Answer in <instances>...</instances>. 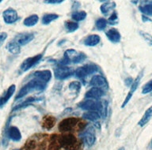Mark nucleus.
I'll list each match as a JSON object with an SVG mask.
<instances>
[{"label": "nucleus", "mask_w": 152, "mask_h": 150, "mask_svg": "<svg viewBox=\"0 0 152 150\" xmlns=\"http://www.w3.org/2000/svg\"><path fill=\"white\" fill-rule=\"evenodd\" d=\"M140 10L143 14L152 16V3L140 7Z\"/></svg>", "instance_id": "29"}, {"label": "nucleus", "mask_w": 152, "mask_h": 150, "mask_svg": "<svg viewBox=\"0 0 152 150\" xmlns=\"http://www.w3.org/2000/svg\"><path fill=\"white\" fill-rule=\"evenodd\" d=\"M55 123H56V120H55L54 118H52V117L46 118V119L44 120V126H45L47 130L52 129V127L54 126Z\"/></svg>", "instance_id": "30"}, {"label": "nucleus", "mask_w": 152, "mask_h": 150, "mask_svg": "<svg viewBox=\"0 0 152 150\" xmlns=\"http://www.w3.org/2000/svg\"><path fill=\"white\" fill-rule=\"evenodd\" d=\"M65 0H45V3H48V4H59V3H63Z\"/></svg>", "instance_id": "37"}, {"label": "nucleus", "mask_w": 152, "mask_h": 150, "mask_svg": "<svg viewBox=\"0 0 152 150\" xmlns=\"http://www.w3.org/2000/svg\"><path fill=\"white\" fill-rule=\"evenodd\" d=\"M97 70H97L96 65L87 64L83 66V67H78V69H76L75 71L74 72V74L78 78L84 79L90 74H94L95 72H97Z\"/></svg>", "instance_id": "6"}, {"label": "nucleus", "mask_w": 152, "mask_h": 150, "mask_svg": "<svg viewBox=\"0 0 152 150\" xmlns=\"http://www.w3.org/2000/svg\"><path fill=\"white\" fill-rule=\"evenodd\" d=\"M105 35L107 38L109 39V41H111L112 43H117L121 41V35L116 29H110L108 30V32H106Z\"/></svg>", "instance_id": "18"}, {"label": "nucleus", "mask_w": 152, "mask_h": 150, "mask_svg": "<svg viewBox=\"0 0 152 150\" xmlns=\"http://www.w3.org/2000/svg\"><path fill=\"white\" fill-rule=\"evenodd\" d=\"M15 90H16V86L15 85H11L10 86L7 92L3 94L2 97L0 98V107H2L8 102V100L11 98L12 96L14 95Z\"/></svg>", "instance_id": "17"}, {"label": "nucleus", "mask_w": 152, "mask_h": 150, "mask_svg": "<svg viewBox=\"0 0 152 150\" xmlns=\"http://www.w3.org/2000/svg\"><path fill=\"white\" fill-rule=\"evenodd\" d=\"M86 59V55L83 52H78L75 49H67L64 52L63 59L59 62L60 65H64L73 62V63H78L82 62Z\"/></svg>", "instance_id": "3"}, {"label": "nucleus", "mask_w": 152, "mask_h": 150, "mask_svg": "<svg viewBox=\"0 0 152 150\" xmlns=\"http://www.w3.org/2000/svg\"><path fill=\"white\" fill-rule=\"evenodd\" d=\"M2 17L5 23L7 24H13L18 20V13L13 8H8L2 13Z\"/></svg>", "instance_id": "11"}, {"label": "nucleus", "mask_w": 152, "mask_h": 150, "mask_svg": "<svg viewBox=\"0 0 152 150\" xmlns=\"http://www.w3.org/2000/svg\"><path fill=\"white\" fill-rule=\"evenodd\" d=\"M141 78H142V73H141L140 74H139V76H138L135 80H133L132 84L131 85L130 90H129L128 95H127V96H126L124 100L123 104H122V105H121V107H122V108H124V107H125L126 105L128 104V102H129V100L132 99L133 94H134L135 90L137 89L138 86H139V84H140V80H141Z\"/></svg>", "instance_id": "12"}, {"label": "nucleus", "mask_w": 152, "mask_h": 150, "mask_svg": "<svg viewBox=\"0 0 152 150\" xmlns=\"http://www.w3.org/2000/svg\"><path fill=\"white\" fill-rule=\"evenodd\" d=\"M42 57L43 54H38V55L33 56V57L27 58L21 63L20 69H21V71L23 72L28 71V70H30L31 68H33V67H35L36 65L38 64L42 59Z\"/></svg>", "instance_id": "8"}, {"label": "nucleus", "mask_w": 152, "mask_h": 150, "mask_svg": "<svg viewBox=\"0 0 152 150\" xmlns=\"http://www.w3.org/2000/svg\"><path fill=\"white\" fill-rule=\"evenodd\" d=\"M6 48L11 54H18L20 52L21 46L19 45L16 41H14L13 40V41H10L9 43H7V46H6Z\"/></svg>", "instance_id": "20"}, {"label": "nucleus", "mask_w": 152, "mask_h": 150, "mask_svg": "<svg viewBox=\"0 0 152 150\" xmlns=\"http://www.w3.org/2000/svg\"><path fill=\"white\" fill-rule=\"evenodd\" d=\"M107 22L109 24L113 25H116L117 22H118V16H117V14L116 12H113L111 14V16L109 17V19L107 21Z\"/></svg>", "instance_id": "33"}, {"label": "nucleus", "mask_w": 152, "mask_h": 150, "mask_svg": "<svg viewBox=\"0 0 152 150\" xmlns=\"http://www.w3.org/2000/svg\"><path fill=\"white\" fill-rule=\"evenodd\" d=\"M69 88L71 90H73L75 92H78L81 88V84L78 81H73L69 85Z\"/></svg>", "instance_id": "35"}, {"label": "nucleus", "mask_w": 152, "mask_h": 150, "mask_svg": "<svg viewBox=\"0 0 152 150\" xmlns=\"http://www.w3.org/2000/svg\"><path fill=\"white\" fill-rule=\"evenodd\" d=\"M140 35L142 36V37L144 39L146 42H147L148 44L152 46V36L151 35H150L149 33H145V32L141 31L140 33Z\"/></svg>", "instance_id": "34"}, {"label": "nucleus", "mask_w": 152, "mask_h": 150, "mask_svg": "<svg viewBox=\"0 0 152 150\" xmlns=\"http://www.w3.org/2000/svg\"><path fill=\"white\" fill-rule=\"evenodd\" d=\"M90 85L92 87H96L106 91L109 89V84L108 81L102 75H94L92 78L90 79Z\"/></svg>", "instance_id": "10"}, {"label": "nucleus", "mask_w": 152, "mask_h": 150, "mask_svg": "<svg viewBox=\"0 0 152 150\" xmlns=\"http://www.w3.org/2000/svg\"><path fill=\"white\" fill-rule=\"evenodd\" d=\"M14 150H18V149H14Z\"/></svg>", "instance_id": "41"}, {"label": "nucleus", "mask_w": 152, "mask_h": 150, "mask_svg": "<svg viewBox=\"0 0 152 150\" xmlns=\"http://www.w3.org/2000/svg\"><path fill=\"white\" fill-rule=\"evenodd\" d=\"M86 17V13L85 11H75L72 13L71 18L75 22H81L83 21Z\"/></svg>", "instance_id": "27"}, {"label": "nucleus", "mask_w": 152, "mask_h": 150, "mask_svg": "<svg viewBox=\"0 0 152 150\" xmlns=\"http://www.w3.org/2000/svg\"><path fill=\"white\" fill-rule=\"evenodd\" d=\"M100 2H105V1H107V0H99Z\"/></svg>", "instance_id": "39"}, {"label": "nucleus", "mask_w": 152, "mask_h": 150, "mask_svg": "<svg viewBox=\"0 0 152 150\" xmlns=\"http://www.w3.org/2000/svg\"><path fill=\"white\" fill-rule=\"evenodd\" d=\"M7 138L11 139L14 141H19L21 139V133L17 126H10L9 128L7 129Z\"/></svg>", "instance_id": "15"}, {"label": "nucleus", "mask_w": 152, "mask_h": 150, "mask_svg": "<svg viewBox=\"0 0 152 150\" xmlns=\"http://www.w3.org/2000/svg\"><path fill=\"white\" fill-rule=\"evenodd\" d=\"M101 114L99 112H94V111H87L83 114V118L84 119H87L90 121H97L101 118Z\"/></svg>", "instance_id": "21"}, {"label": "nucleus", "mask_w": 152, "mask_h": 150, "mask_svg": "<svg viewBox=\"0 0 152 150\" xmlns=\"http://www.w3.org/2000/svg\"><path fill=\"white\" fill-rule=\"evenodd\" d=\"M100 41H101V37L98 35L93 34V35L86 36L83 40V44L86 46H89V47H94L100 43Z\"/></svg>", "instance_id": "19"}, {"label": "nucleus", "mask_w": 152, "mask_h": 150, "mask_svg": "<svg viewBox=\"0 0 152 150\" xmlns=\"http://www.w3.org/2000/svg\"><path fill=\"white\" fill-rule=\"evenodd\" d=\"M2 0H0V3H1V2H2Z\"/></svg>", "instance_id": "40"}, {"label": "nucleus", "mask_w": 152, "mask_h": 150, "mask_svg": "<svg viewBox=\"0 0 152 150\" xmlns=\"http://www.w3.org/2000/svg\"><path fill=\"white\" fill-rule=\"evenodd\" d=\"M7 37V33L5 32H1L0 33V46L2 45V43L6 41Z\"/></svg>", "instance_id": "36"}, {"label": "nucleus", "mask_w": 152, "mask_h": 150, "mask_svg": "<svg viewBox=\"0 0 152 150\" xmlns=\"http://www.w3.org/2000/svg\"><path fill=\"white\" fill-rule=\"evenodd\" d=\"M118 150H125V149H124V147H121V148H120Z\"/></svg>", "instance_id": "38"}, {"label": "nucleus", "mask_w": 152, "mask_h": 150, "mask_svg": "<svg viewBox=\"0 0 152 150\" xmlns=\"http://www.w3.org/2000/svg\"><path fill=\"white\" fill-rule=\"evenodd\" d=\"M151 92H152V79L142 86V94H147Z\"/></svg>", "instance_id": "32"}, {"label": "nucleus", "mask_w": 152, "mask_h": 150, "mask_svg": "<svg viewBox=\"0 0 152 150\" xmlns=\"http://www.w3.org/2000/svg\"><path fill=\"white\" fill-rule=\"evenodd\" d=\"M135 1H137V0H135Z\"/></svg>", "instance_id": "42"}, {"label": "nucleus", "mask_w": 152, "mask_h": 150, "mask_svg": "<svg viewBox=\"0 0 152 150\" xmlns=\"http://www.w3.org/2000/svg\"><path fill=\"white\" fill-rule=\"evenodd\" d=\"M152 118V106L150 107L145 112L144 114L142 115V117L141 118L138 124L140 125V126H144L148 122L151 120V119Z\"/></svg>", "instance_id": "22"}, {"label": "nucleus", "mask_w": 152, "mask_h": 150, "mask_svg": "<svg viewBox=\"0 0 152 150\" xmlns=\"http://www.w3.org/2000/svg\"><path fill=\"white\" fill-rule=\"evenodd\" d=\"M84 122L80 121L78 119L75 118H68V119H64L60 122L59 124V130L61 132H71L74 130H81L83 128Z\"/></svg>", "instance_id": "4"}, {"label": "nucleus", "mask_w": 152, "mask_h": 150, "mask_svg": "<svg viewBox=\"0 0 152 150\" xmlns=\"http://www.w3.org/2000/svg\"><path fill=\"white\" fill-rule=\"evenodd\" d=\"M116 7V3H113V2H108V3H103L101 7H100V10L102 11V13L104 15H108L110 13V11L113 10V9Z\"/></svg>", "instance_id": "23"}, {"label": "nucleus", "mask_w": 152, "mask_h": 150, "mask_svg": "<svg viewBox=\"0 0 152 150\" xmlns=\"http://www.w3.org/2000/svg\"><path fill=\"white\" fill-rule=\"evenodd\" d=\"M47 83L44 81H40L38 78H36L33 77L32 80L26 83L25 86L21 88V90L18 92V94L16 96L15 100H18V99H21L24 96H26L27 94H28L31 92L33 91H42L44 90L46 87Z\"/></svg>", "instance_id": "1"}, {"label": "nucleus", "mask_w": 152, "mask_h": 150, "mask_svg": "<svg viewBox=\"0 0 152 150\" xmlns=\"http://www.w3.org/2000/svg\"><path fill=\"white\" fill-rule=\"evenodd\" d=\"M65 28L69 33H73L78 29V24L75 22H71V21H66L64 23Z\"/></svg>", "instance_id": "28"}, {"label": "nucleus", "mask_w": 152, "mask_h": 150, "mask_svg": "<svg viewBox=\"0 0 152 150\" xmlns=\"http://www.w3.org/2000/svg\"><path fill=\"white\" fill-rule=\"evenodd\" d=\"M105 91H104L102 88H96V87H92L89 89V91L86 93V98L88 99H94V100H99L104 95Z\"/></svg>", "instance_id": "14"}, {"label": "nucleus", "mask_w": 152, "mask_h": 150, "mask_svg": "<svg viewBox=\"0 0 152 150\" xmlns=\"http://www.w3.org/2000/svg\"><path fill=\"white\" fill-rule=\"evenodd\" d=\"M59 15L56 14H46L43 16L42 23L44 25H48L51 22H54L56 19L59 18Z\"/></svg>", "instance_id": "25"}, {"label": "nucleus", "mask_w": 152, "mask_h": 150, "mask_svg": "<svg viewBox=\"0 0 152 150\" xmlns=\"http://www.w3.org/2000/svg\"><path fill=\"white\" fill-rule=\"evenodd\" d=\"M39 21V17L37 14H32L24 20L23 24L27 27L34 26Z\"/></svg>", "instance_id": "24"}, {"label": "nucleus", "mask_w": 152, "mask_h": 150, "mask_svg": "<svg viewBox=\"0 0 152 150\" xmlns=\"http://www.w3.org/2000/svg\"><path fill=\"white\" fill-rule=\"evenodd\" d=\"M79 138L83 141V142L88 146H92L96 141V136L94 129L92 127H88L79 134Z\"/></svg>", "instance_id": "9"}, {"label": "nucleus", "mask_w": 152, "mask_h": 150, "mask_svg": "<svg viewBox=\"0 0 152 150\" xmlns=\"http://www.w3.org/2000/svg\"><path fill=\"white\" fill-rule=\"evenodd\" d=\"M78 106L86 111H94V112H99L101 116L103 118H104L106 115V107H104V105L100 100L86 98L85 100L79 103Z\"/></svg>", "instance_id": "2"}, {"label": "nucleus", "mask_w": 152, "mask_h": 150, "mask_svg": "<svg viewBox=\"0 0 152 150\" xmlns=\"http://www.w3.org/2000/svg\"><path fill=\"white\" fill-rule=\"evenodd\" d=\"M107 23L108 22H107L106 19H104V18H99V19L97 20L95 25H96V28L98 30H103L107 26Z\"/></svg>", "instance_id": "31"}, {"label": "nucleus", "mask_w": 152, "mask_h": 150, "mask_svg": "<svg viewBox=\"0 0 152 150\" xmlns=\"http://www.w3.org/2000/svg\"><path fill=\"white\" fill-rule=\"evenodd\" d=\"M36 100H37V99L35 97H30V98H28L27 100L23 101V102H21L20 104H18L17 107H14L13 108V111H17V110H19V109H21V108H24V107H27L28 105L32 104L33 102H35Z\"/></svg>", "instance_id": "26"}, {"label": "nucleus", "mask_w": 152, "mask_h": 150, "mask_svg": "<svg viewBox=\"0 0 152 150\" xmlns=\"http://www.w3.org/2000/svg\"><path fill=\"white\" fill-rule=\"evenodd\" d=\"M151 143H152V142H151Z\"/></svg>", "instance_id": "43"}, {"label": "nucleus", "mask_w": 152, "mask_h": 150, "mask_svg": "<svg viewBox=\"0 0 152 150\" xmlns=\"http://www.w3.org/2000/svg\"><path fill=\"white\" fill-rule=\"evenodd\" d=\"M74 70L70 67L64 66V65H60L54 69V74L56 78L59 80H64L66 79L71 75H73Z\"/></svg>", "instance_id": "7"}, {"label": "nucleus", "mask_w": 152, "mask_h": 150, "mask_svg": "<svg viewBox=\"0 0 152 150\" xmlns=\"http://www.w3.org/2000/svg\"><path fill=\"white\" fill-rule=\"evenodd\" d=\"M33 76L36 78H38L40 81H44L45 83H48L52 78V72L48 70H38L33 73Z\"/></svg>", "instance_id": "16"}, {"label": "nucleus", "mask_w": 152, "mask_h": 150, "mask_svg": "<svg viewBox=\"0 0 152 150\" xmlns=\"http://www.w3.org/2000/svg\"><path fill=\"white\" fill-rule=\"evenodd\" d=\"M59 144L66 150H76L78 145L75 137L70 133L62 135L59 139Z\"/></svg>", "instance_id": "5"}, {"label": "nucleus", "mask_w": 152, "mask_h": 150, "mask_svg": "<svg viewBox=\"0 0 152 150\" xmlns=\"http://www.w3.org/2000/svg\"><path fill=\"white\" fill-rule=\"evenodd\" d=\"M34 38V34L31 33H19L15 36L14 39V41H16L20 46H24L28 43L29 42L33 41Z\"/></svg>", "instance_id": "13"}]
</instances>
